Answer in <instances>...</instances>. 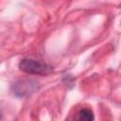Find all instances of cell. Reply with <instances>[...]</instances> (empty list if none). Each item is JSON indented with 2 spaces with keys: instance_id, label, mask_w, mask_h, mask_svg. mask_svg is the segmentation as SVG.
<instances>
[{
  "instance_id": "6da1fadb",
  "label": "cell",
  "mask_w": 121,
  "mask_h": 121,
  "mask_svg": "<svg viewBox=\"0 0 121 121\" xmlns=\"http://www.w3.org/2000/svg\"><path fill=\"white\" fill-rule=\"evenodd\" d=\"M19 69L26 74L44 76L51 72L52 67H50L49 65H47L38 60L25 58L20 61Z\"/></svg>"
},
{
  "instance_id": "7a4b0ae2",
  "label": "cell",
  "mask_w": 121,
  "mask_h": 121,
  "mask_svg": "<svg viewBox=\"0 0 121 121\" xmlns=\"http://www.w3.org/2000/svg\"><path fill=\"white\" fill-rule=\"evenodd\" d=\"M39 89V84L37 81L32 79H21L14 82L11 86V91L14 95L18 97H26Z\"/></svg>"
},
{
  "instance_id": "3957f363",
  "label": "cell",
  "mask_w": 121,
  "mask_h": 121,
  "mask_svg": "<svg viewBox=\"0 0 121 121\" xmlns=\"http://www.w3.org/2000/svg\"><path fill=\"white\" fill-rule=\"evenodd\" d=\"M76 118L77 120H80V121H93L95 119V115L91 109L83 108L78 111Z\"/></svg>"
}]
</instances>
